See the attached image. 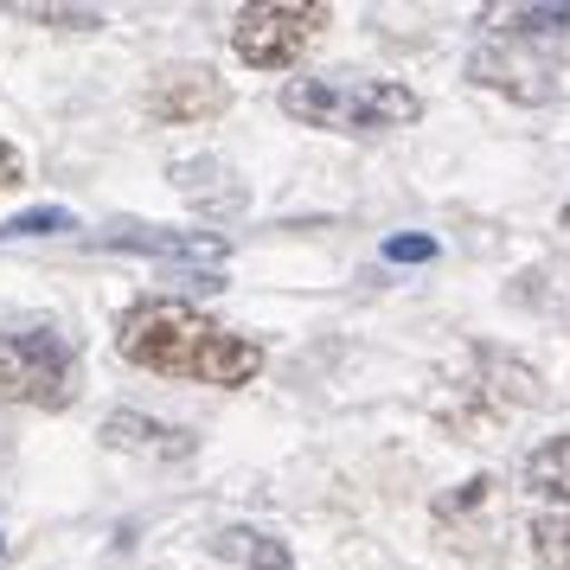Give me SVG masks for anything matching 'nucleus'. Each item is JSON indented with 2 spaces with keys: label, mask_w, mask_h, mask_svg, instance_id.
Here are the masks:
<instances>
[{
  "label": "nucleus",
  "mask_w": 570,
  "mask_h": 570,
  "mask_svg": "<svg viewBox=\"0 0 570 570\" xmlns=\"http://www.w3.org/2000/svg\"><path fill=\"white\" fill-rule=\"evenodd\" d=\"M493 32H507V39H570V7H493L488 13Z\"/></svg>",
  "instance_id": "obj_9"
},
{
  "label": "nucleus",
  "mask_w": 570,
  "mask_h": 570,
  "mask_svg": "<svg viewBox=\"0 0 570 570\" xmlns=\"http://www.w3.org/2000/svg\"><path fill=\"white\" fill-rule=\"evenodd\" d=\"M225 104H232V90L212 65H174L148 83V116L155 122H212V116H225Z\"/></svg>",
  "instance_id": "obj_5"
},
{
  "label": "nucleus",
  "mask_w": 570,
  "mask_h": 570,
  "mask_svg": "<svg viewBox=\"0 0 570 570\" xmlns=\"http://www.w3.org/2000/svg\"><path fill=\"white\" fill-rule=\"evenodd\" d=\"M468 71H474V83H493V90H507V97H513V78H525V65L507 58V52H481ZM544 97H551V78H544V71H532V83H519V104H544Z\"/></svg>",
  "instance_id": "obj_10"
},
{
  "label": "nucleus",
  "mask_w": 570,
  "mask_h": 570,
  "mask_svg": "<svg viewBox=\"0 0 570 570\" xmlns=\"http://www.w3.org/2000/svg\"><path fill=\"white\" fill-rule=\"evenodd\" d=\"M104 442L109 449H129V455H155V462H180L193 455V436L160 423V416H141V411H109L104 416Z\"/></svg>",
  "instance_id": "obj_7"
},
{
  "label": "nucleus",
  "mask_w": 570,
  "mask_h": 570,
  "mask_svg": "<svg viewBox=\"0 0 570 570\" xmlns=\"http://www.w3.org/2000/svg\"><path fill=\"white\" fill-rule=\"evenodd\" d=\"M283 116L302 129H334V135H385L411 129L423 116V97L397 78H365V71H334V78H288L283 83Z\"/></svg>",
  "instance_id": "obj_2"
},
{
  "label": "nucleus",
  "mask_w": 570,
  "mask_h": 570,
  "mask_svg": "<svg viewBox=\"0 0 570 570\" xmlns=\"http://www.w3.org/2000/svg\"><path fill=\"white\" fill-rule=\"evenodd\" d=\"M116 353L141 372L186 379V385H250L263 372V346L250 334H232L225 321L199 314L174 295H141L116 321Z\"/></svg>",
  "instance_id": "obj_1"
},
{
  "label": "nucleus",
  "mask_w": 570,
  "mask_h": 570,
  "mask_svg": "<svg viewBox=\"0 0 570 570\" xmlns=\"http://www.w3.org/2000/svg\"><path fill=\"white\" fill-rule=\"evenodd\" d=\"M206 551L237 570H295V551L276 532H263V525H218L206 539Z\"/></svg>",
  "instance_id": "obj_8"
},
{
  "label": "nucleus",
  "mask_w": 570,
  "mask_h": 570,
  "mask_svg": "<svg viewBox=\"0 0 570 570\" xmlns=\"http://www.w3.org/2000/svg\"><path fill=\"white\" fill-rule=\"evenodd\" d=\"M532 551L551 570H570V513H539L532 519Z\"/></svg>",
  "instance_id": "obj_13"
},
{
  "label": "nucleus",
  "mask_w": 570,
  "mask_h": 570,
  "mask_svg": "<svg viewBox=\"0 0 570 570\" xmlns=\"http://www.w3.org/2000/svg\"><path fill=\"white\" fill-rule=\"evenodd\" d=\"M558 218H564V225H570V199H564V212H558Z\"/></svg>",
  "instance_id": "obj_17"
},
{
  "label": "nucleus",
  "mask_w": 570,
  "mask_h": 570,
  "mask_svg": "<svg viewBox=\"0 0 570 570\" xmlns=\"http://www.w3.org/2000/svg\"><path fill=\"white\" fill-rule=\"evenodd\" d=\"M327 27H334V7L321 0H257V7H237L232 52L257 71H288Z\"/></svg>",
  "instance_id": "obj_4"
},
{
  "label": "nucleus",
  "mask_w": 570,
  "mask_h": 570,
  "mask_svg": "<svg viewBox=\"0 0 570 570\" xmlns=\"http://www.w3.org/2000/svg\"><path fill=\"white\" fill-rule=\"evenodd\" d=\"M430 257H436V237H430V232L385 237V263H430Z\"/></svg>",
  "instance_id": "obj_15"
},
{
  "label": "nucleus",
  "mask_w": 570,
  "mask_h": 570,
  "mask_svg": "<svg viewBox=\"0 0 570 570\" xmlns=\"http://www.w3.org/2000/svg\"><path fill=\"white\" fill-rule=\"evenodd\" d=\"M104 250H141L160 263H193V269H225V237L218 232H167V225H109L97 232Z\"/></svg>",
  "instance_id": "obj_6"
},
{
  "label": "nucleus",
  "mask_w": 570,
  "mask_h": 570,
  "mask_svg": "<svg viewBox=\"0 0 570 570\" xmlns=\"http://www.w3.org/2000/svg\"><path fill=\"white\" fill-rule=\"evenodd\" d=\"M525 488L551 493V500H570V430L525 455Z\"/></svg>",
  "instance_id": "obj_11"
},
{
  "label": "nucleus",
  "mask_w": 570,
  "mask_h": 570,
  "mask_svg": "<svg viewBox=\"0 0 570 570\" xmlns=\"http://www.w3.org/2000/svg\"><path fill=\"white\" fill-rule=\"evenodd\" d=\"M0 397L7 404H39V411H65L78 397V346L58 327L0 334Z\"/></svg>",
  "instance_id": "obj_3"
},
{
  "label": "nucleus",
  "mask_w": 570,
  "mask_h": 570,
  "mask_svg": "<svg viewBox=\"0 0 570 570\" xmlns=\"http://www.w3.org/2000/svg\"><path fill=\"white\" fill-rule=\"evenodd\" d=\"M20 20H39V27H71V32H97L104 13L97 7H13Z\"/></svg>",
  "instance_id": "obj_14"
},
{
  "label": "nucleus",
  "mask_w": 570,
  "mask_h": 570,
  "mask_svg": "<svg viewBox=\"0 0 570 570\" xmlns=\"http://www.w3.org/2000/svg\"><path fill=\"white\" fill-rule=\"evenodd\" d=\"M20 174H27L20 148H13V141H0V193H7V186H20Z\"/></svg>",
  "instance_id": "obj_16"
},
{
  "label": "nucleus",
  "mask_w": 570,
  "mask_h": 570,
  "mask_svg": "<svg viewBox=\"0 0 570 570\" xmlns=\"http://www.w3.org/2000/svg\"><path fill=\"white\" fill-rule=\"evenodd\" d=\"M58 232H78V218L65 206H32V212L0 225V244H13V237H58Z\"/></svg>",
  "instance_id": "obj_12"
}]
</instances>
